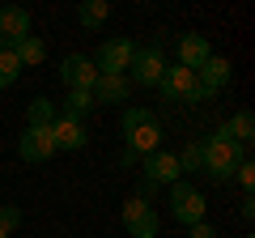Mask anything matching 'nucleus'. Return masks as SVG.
<instances>
[{
	"mask_svg": "<svg viewBox=\"0 0 255 238\" xmlns=\"http://www.w3.org/2000/svg\"><path fill=\"white\" fill-rule=\"evenodd\" d=\"M217 132H221V136H230L243 153H251V145H255V115H251V111H234L230 123H221Z\"/></svg>",
	"mask_w": 255,
	"mask_h": 238,
	"instance_id": "4468645a",
	"label": "nucleus"
},
{
	"mask_svg": "<svg viewBox=\"0 0 255 238\" xmlns=\"http://www.w3.org/2000/svg\"><path fill=\"white\" fill-rule=\"evenodd\" d=\"M60 81L68 85V90H94V81H98V68H94L90 55H64L60 60Z\"/></svg>",
	"mask_w": 255,
	"mask_h": 238,
	"instance_id": "6e6552de",
	"label": "nucleus"
},
{
	"mask_svg": "<svg viewBox=\"0 0 255 238\" xmlns=\"http://www.w3.org/2000/svg\"><path fill=\"white\" fill-rule=\"evenodd\" d=\"M149 119H157L149 107H128L124 115H119V128H124V132H132V128H140V123H149Z\"/></svg>",
	"mask_w": 255,
	"mask_h": 238,
	"instance_id": "5701e85b",
	"label": "nucleus"
},
{
	"mask_svg": "<svg viewBox=\"0 0 255 238\" xmlns=\"http://www.w3.org/2000/svg\"><path fill=\"white\" fill-rule=\"evenodd\" d=\"M51 140H55V149H64V153H77V149L90 145V132H85V123H77V119L55 115V123H51Z\"/></svg>",
	"mask_w": 255,
	"mask_h": 238,
	"instance_id": "ddd939ff",
	"label": "nucleus"
},
{
	"mask_svg": "<svg viewBox=\"0 0 255 238\" xmlns=\"http://www.w3.org/2000/svg\"><path fill=\"white\" fill-rule=\"evenodd\" d=\"M107 17H111V4H107V0H85L81 9H77V21H81V30H98Z\"/></svg>",
	"mask_w": 255,
	"mask_h": 238,
	"instance_id": "aec40b11",
	"label": "nucleus"
},
{
	"mask_svg": "<svg viewBox=\"0 0 255 238\" xmlns=\"http://www.w3.org/2000/svg\"><path fill=\"white\" fill-rule=\"evenodd\" d=\"M17 77H21V64H17V55L0 47V90H9V85H17Z\"/></svg>",
	"mask_w": 255,
	"mask_h": 238,
	"instance_id": "412c9836",
	"label": "nucleus"
},
{
	"mask_svg": "<svg viewBox=\"0 0 255 238\" xmlns=\"http://www.w3.org/2000/svg\"><path fill=\"white\" fill-rule=\"evenodd\" d=\"M132 85H140V90H157V81H162V73H166V55H162V47L157 43H149V47H136V55H132Z\"/></svg>",
	"mask_w": 255,
	"mask_h": 238,
	"instance_id": "39448f33",
	"label": "nucleus"
},
{
	"mask_svg": "<svg viewBox=\"0 0 255 238\" xmlns=\"http://www.w3.org/2000/svg\"><path fill=\"white\" fill-rule=\"evenodd\" d=\"M196 81H200L204 102L217 98V94L226 90L230 81H234V64H230V55H209V60L200 64V73H196Z\"/></svg>",
	"mask_w": 255,
	"mask_h": 238,
	"instance_id": "0eeeda50",
	"label": "nucleus"
},
{
	"mask_svg": "<svg viewBox=\"0 0 255 238\" xmlns=\"http://www.w3.org/2000/svg\"><path fill=\"white\" fill-rule=\"evenodd\" d=\"M0 209H4V204H0Z\"/></svg>",
	"mask_w": 255,
	"mask_h": 238,
	"instance_id": "c85d7f7f",
	"label": "nucleus"
},
{
	"mask_svg": "<svg viewBox=\"0 0 255 238\" xmlns=\"http://www.w3.org/2000/svg\"><path fill=\"white\" fill-rule=\"evenodd\" d=\"M238 213H243V221L255 217V196H243V204H238Z\"/></svg>",
	"mask_w": 255,
	"mask_h": 238,
	"instance_id": "bb28decb",
	"label": "nucleus"
},
{
	"mask_svg": "<svg viewBox=\"0 0 255 238\" xmlns=\"http://www.w3.org/2000/svg\"><path fill=\"white\" fill-rule=\"evenodd\" d=\"M94 102H107V107H119V102H128V77H102L94 81Z\"/></svg>",
	"mask_w": 255,
	"mask_h": 238,
	"instance_id": "dca6fc26",
	"label": "nucleus"
},
{
	"mask_svg": "<svg viewBox=\"0 0 255 238\" xmlns=\"http://www.w3.org/2000/svg\"><path fill=\"white\" fill-rule=\"evenodd\" d=\"M124 136H128L124 153H132V157L140 162V157H149V153H157V149H162V123H157V119H149V123L124 132Z\"/></svg>",
	"mask_w": 255,
	"mask_h": 238,
	"instance_id": "f8f14e48",
	"label": "nucleus"
},
{
	"mask_svg": "<svg viewBox=\"0 0 255 238\" xmlns=\"http://www.w3.org/2000/svg\"><path fill=\"white\" fill-rule=\"evenodd\" d=\"M55 115H60V111H55L51 98H34V102H30V111H26V128H51Z\"/></svg>",
	"mask_w": 255,
	"mask_h": 238,
	"instance_id": "6ab92c4d",
	"label": "nucleus"
},
{
	"mask_svg": "<svg viewBox=\"0 0 255 238\" xmlns=\"http://www.w3.org/2000/svg\"><path fill=\"white\" fill-rule=\"evenodd\" d=\"M204 213H209V200L196 183H187V179L170 183V217L179 226H196V221H204Z\"/></svg>",
	"mask_w": 255,
	"mask_h": 238,
	"instance_id": "f03ea898",
	"label": "nucleus"
},
{
	"mask_svg": "<svg viewBox=\"0 0 255 238\" xmlns=\"http://www.w3.org/2000/svg\"><path fill=\"white\" fill-rule=\"evenodd\" d=\"M140 166H145V183H153V187H162V183L170 187V183H179V179H183V174H179V157L166 153V149L140 157Z\"/></svg>",
	"mask_w": 255,
	"mask_h": 238,
	"instance_id": "9b49d317",
	"label": "nucleus"
},
{
	"mask_svg": "<svg viewBox=\"0 0 255 238\" xmlns=\"http://www.w3.org/2000/svg\"><path fill=\"white\" fill-rule=\"evenodd\" d=\"M174 157H179V174H196V170H200V140L183 145Z\"/></svg>",
	"mask_w": 255,
	"mask_h": 238,
	"instance_id": "4be33fe9",
	"label": "nucleus"
},
{
	"mask_svg": "<svg viewBox=\"0 0 255 238\" xmlns=\"http://www.w3.org/2000/svg\"><path fill=\"white\" fill-rule=\"evenodd\" d=\"M234 179H238V187H243V196H251V187H255V162H251V157H243V162H238Z\"/></svg>",
	"mask_w": 255,
	"mask_h": 238,
	"instance_id": "393cba45",
	"label": "nucleus"
},
{
	"mask_svg": "<svg viewBox=\"0 0 255 238\" xmlns=\"http://www.w3.org/2000/svg\"><path fill=\"white\" fill-rule=\"evenodd\" d=\"M17 153H21V162H34V166L51 162V157H55L51 128H26V132H21V140H17Z\"/></svg>",
	"mask_w": 255,
	"mask_h": 238,
	"instance_id": "1a4fd4ad",
	"label": "nucleus"
},
{
	"mask_svg": "<svg viewBox=\"0 0 255 238\" xmlns=\"http://www.w3.org/2000/svg\"><path fill=\"white\" fill-rule=\"evenodd\" d=\"M132 55H136V43L132 38H107L98 47V55H94V68L102 77H124L128 64H132Z\"/></svg>",
	"mask_w": 255,
	"mask_h": 238,
	"instance_id": "423d86ee",
	"label": "nucleus"
},
{
	"mask_svg": "<svg viewBox=\"0 0 255 238\" xmlns=\"http://www.w3.org/2000/svg\"><path fill=\"white\" fill-rule=\"evenodd\" d=\"M0 238H9V234H4V230H0Z\"/></svg>",
	"mask_w": 255,
	"mask_h": 238,
	"instance_id": "cd10ccee",
	"label": "nucleus"
},
{
	"mask_svg": "<svg viewBox=\"0 0 255 238\" xmlns=\"http://www.w3.org/2000/svg\"><path fill=\"white\" fill-rule=\"evenodd\" d=\"M247 238H251V234H247Z\"/></svg>",
	"mask_w": 255,
	"mask_h": 238,
	"instance_id": "c756f323",
	"label": "nucleus"
},
{
	"mask_svg": "<svg viewBox=\"0 0 255 238\" xmlns=\"http://www.w3.org/2000/svg\"><path fill=\"white\" fill-rule=\"evenodd\" d=\"M187 238H221L217 226H209V221H196V226H187Z\"/></svg>",
	"mask_w": 255,
	"mask_h": 238,
	"instance_id": "a878e982",
	"label": "nucleus"
},
{
	"mask_svg": "<svg viewBox=\"0 0 255 238\" xmlns=\"http://www.w3.org/2000/svg\"><path fill=\"white\" fill-rule=\"evenodd\" d=\"M213 55V47H209V38L204 34H183L179 38V64L183 68H191V73H200V64Z\"/></svg>",
	"mask_w": 255,
	"mask_h": 238,
	"instance_id": "2eb2a0df",
	"label": "nucleus"
},
{
	"mask_svg": "<svg viewBox=\"0 0 255 238\" xmlns=\"http://www.w3.org/2000/svg\"><path fill=\"white\" fill-rule=\"evenodd\" d=\"M157 90H162L170 102H204L196 73H191V68H183V64H166V73H162V81H157Z\"/></svg>",
	"mask_w": 255,
	"mask_h": 238,
	"instance_id": "20e7f679",
	"label": "nucleus"
},
{
	"mask_svg": "<svg viewBox=\"0 0 255 238\" xmlns=\"http://www.w3.org/2000/svg\"><path fill=\"white\" fill-rule=\"evenodd\" d=\"M21 38H30V13L21 9V4H4V9H0V47L13 51Z\"/></svg>",
	"mask_w": 255,
	"mask_h": 238,
	"instance_id": "9d476101",
	"label": "nucleus"
},
{
	"mask_svg": "<svg viewBox=\"0 0 255 238\" xmlns=\"http://www.w3.org/2000/svg\"><path fill=\"white\" fill-rule=\"evenodd\" d=\"M94 111V94L90 90H68V98H64V107H60V115H68V119H77V123H85V115Z\"/></svg>",
	"mask_w": 255,
	"mask_h": 238,
	"instance_id": "a211bd4d",
	"label": "nucleus"
},
{
	"mask_svg": "<svg viewBox=\"0 0 255 238\" xmlns=\"http://www.w3.org/2000/svg\"><path fill=\"white\" fill-rule=\"evenodd\" d=\"M119 217H124V226H128V238H157V234H162V217H157V209L149 200H140V196H132V200L119 209Z\"/></svg>",
	"mask_w": 255,
	"mask_h": 238,
	"instance_id": "7ed1b4c3",
	"label": "nucleus"
},
{
	"mask_svg": "<svg viewBox=\"0 0 255 238\" xmlns=\"http://www.w3.org/2000/svg\"><path fill=\"white\" fill-rule=\"evenodd\" d=\"M13 55H17L21 68H34V64H43V60H47V43L38 34H30V38H21V43L13 47Z\"/></svg>",
	"mask_w": 255,
	"mask_h": 238,
	"instance_id": "f3484780",
	"label": "nucleus"
},
{
	"mask_svg": "<svg viewBox=\"0 0 255 238\" xmlns=\"http://www.w3.org/2000/svg\"><path fill=\"white\" fill-rule=\"evenodd\" d=\"M21 221H26V213H21L17 204H4V209H0V230H4V234L21 230Z\"/></svg>",
	"mask_w": 255,
	"mask_h": 238,
	"instance_id": "b1692460",
	"label": "nucleus"
},
{
	"mask_svg": "<svg viewBox=\"0 0 255 238\" xmlns=\"http://www.w3.org/2000/svg\"><path fill=\"white\" fill-rule=\"evenodd\" d=\"M243 157H251V153H243V149L230 136H221V132H213L209 140H200V170L209 174L213 183H230Z\"/></svg>",
	"mask_w": 255,
	"mask_h": 238,
	"instance_id": "f257e3e1",
	"label": "nucleus"
}]
</instances>
